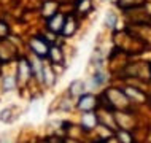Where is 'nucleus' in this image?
<instances>
[{
	"instance_id": "obj_1",
	"label": "nucleus",
	"mask_w": 151,
	"mask_h": 143,
	"mask_svg": "<svg viewBox=\"0 0 151 143\" xmlns=\"http://www.w3.org/2000/svg\"><path fill=\"white\" fill-rule=\"evenodd\" d=\"M30 46H32V50H34V52L37 56H46L48 54V51H50V48H48V45L46 42L42 38V37H37V38H34L30 42Z\"/></svg>"
},
{
	"instance_id": "obj_2",
	"label": "nucleus",
	"mask_w": 151,
	"mask_h": 143,
	"mask_svg": "<svg viewBox=\"0 0 151 143\" xmlns=\"http://www.w3.org/2000/svg\"><path fill=\"white\" fill-rule=\"evenodd\" d=\"M64 16L62 14H54L52 18L50 19V22H48V26L52 32H62L64 29Z\"/></svg>"
},
{
	"instance_id": "obj_3",
	"label": "nucleus",
	"mask_w": 151,
	"mask_h": 143,
	"mask_svg": "<svg viewBox=\"0 0 151 143\" xmlns=\"http://www.w3.org/2000/svg\"><path fill=\"white\" fill-rule=\"evenodd\" d=\"M78 107L81 110H91L96 107V99H94V96H83L81 97V100H80V103H78Z\"/></svg>"
},
{
	"instance_id": "obj_4",
	"label": "nucleus",
	"mask_w": 151,
	"mask_h": 143,
	"mask_svg": "<svg viewBox=\"0 0 151 143\" xmlns=\"http://www.w3.org/2000/svg\"><path fill=\"white\" fill-rule=\"evenodd\" d=\"M94 124H96V118H94V114L86 113L83 116V126H86L88 129H91V127H94Z\"/></svg>"
},
{
	"instance_id": "obj_5",
	"label": "nucleus",
	"mask_w": 151,
	"mask_h": 143,
	"mask_svg": "<svg viewBox=\"0 0 151 143\" xmlns=\"http://www.w3.org/2000/svg\"><path fill=\"white\" fill-rule=\"evenodd\" d=\"M48 54H50L52 62H59L60 57H62V54H60V51H59V48H52V50L48 51Z\"/></svg>"
},
{
	"instance_id": "obj_6",
	"label": "nucleus",
	"mask_w": 151,
	"mask_h": 143,
	"mask_svg": "<svg viewBox=\"0 0 151 143\" xmlns=\"http://www.w3.org/2000/svg\"><path fill=\"white\" fill-rule=\"evenodd\" d=\"M19 73L24 76V80L29 76V65H27L26 60H21V65H19ZM22 76H21V78H22Z\"/></svg>"
},
{
	"instance_id": "obj_7",
	"label": "nucleus",
	"mask_w": 151,
	"mask_h": 143,
	"mask_svg": "<svg viewBox=\"0 0 151 143\" xmlns=\"http://www.w3.org/2000/svg\"><path fill=\"white\" fill-rule=\"evenodd\" d=\"M13 86H14V80L13 78H5V81H3V88L6 89H13Z\"/></svg>"
},
{
	"instance_id": "obj_8",
	"label": "nucleus",
	"mask_w": 151,
	"mask_h": 143,
	"mask_svg": "<svg viewBox=\"0 0 151 143\" xmlns=\"http://www.w3.org/2000/svg\"><path fill=\"white\" fill-rule=\"evenodd\" d=\"M113 24H115V16H113V14H108V16H107V26H108V27H113Z\"/></svg>"
}]
</instances>
